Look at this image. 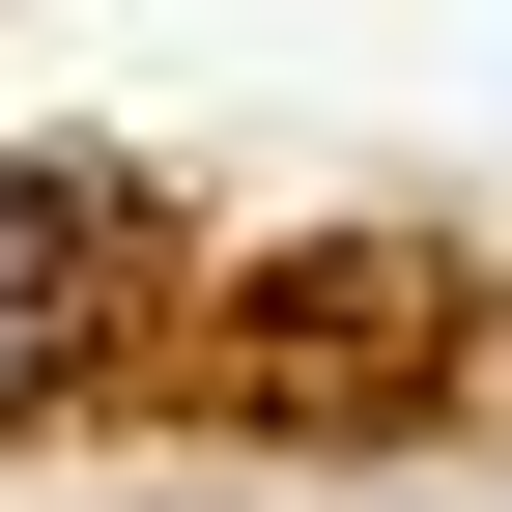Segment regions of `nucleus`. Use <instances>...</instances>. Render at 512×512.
Returning <instances> with one entry per match:
<instances>
[{
	"label": "nucleus",
	"mask_w": 512,
	"mask_h": 512,
	"mask_svg": "<svg viewBox=\"0 0 512 512\" xmlns=\"http://www.w3.org/2000/svg\"><path fill=\"white\" fill-rule=\"evenodd\" d=\"M86 342H114V200L86 171H0V399H57Z\"/></svg>",
	"instance_id": "nucleus-1"
}]
</instances>
